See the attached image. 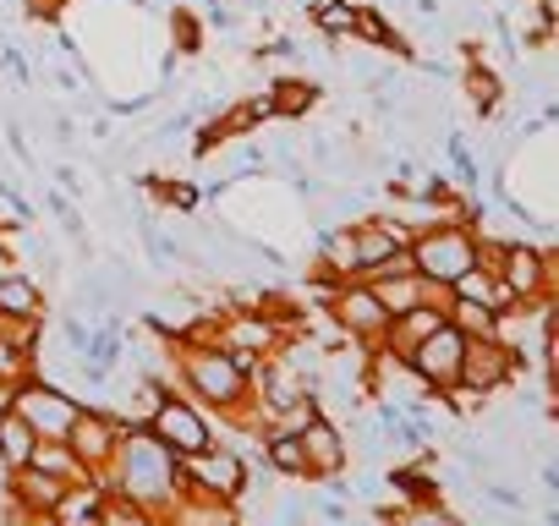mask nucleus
I'll return each instance as SVG.
<instances>
[{
  "mask_svg": "<svg viewBox=\"0 0 559 526\" xmlns=\"http://www.w3.org/2000/svg\"><path fill=\"white\" fill-rule=\"evenodd\" d=\"M461 351H466V335H461L450 319H439L428 335H417V340L406 346L401 368H406V379H412L417 390L444 395V390L461 384Z\"/></svg>",
  "mask_w": 559,
  "mask_h": 526,
  "instance_id": "1",
  "label": "nucleus"
},
{
  "mask_svg": "<svg viewBox=\"0 0 559 526\" xmlns=\"http://www.w3.org/2000/svg\"><path fill=\"white\" fill-rule=\"evenodd\" d=\"M170 28H176V45L181 50H198V23L187 12H170Z\"/></svg>",
  "mask_w": 559,
  "mask_h": 526,
  "instance_id": "19",
  "label": "nucleus"
},
{
  "mask_svg": "<svg viewBox=\"0 0 559 526\" xmlns=\"http://www.w3.org/2000/svg\"><path fill=\"white\" fill-rule=\"evenodd\" d=\"M50 83H56L61 94H78V72H50Z\"/></svg>",
  "mask_w": 559,
  "mask_h": 526,
  "instance_id": "22",
  "label": "nucleus"
},
{
  "mask_svg": "<svg viewBox=\"0 0 559 526\" xmlns=\"http://www.w3.org/2000/svg\"><path fill=\"white\" fill-rule=\"evenodd\" d=\"M121 439H127V428H121L105 406H83V411L72 417V428H67L72 455H78V461H83V471H88V477H99V482H105V471H110V461H116Z\"/></svg>",
  "mask_w": 559,
  "mask_h": 526,
  "instance_id": "7",
  "label": "nucleus"
},
{
  "mask_svg": "<svg viewBox=\"0 0 559 526\" xmlns=\"http://www.w3.org/2000/svg\"><path fill=\"white\" fill-rule=\"evenodd\" d=\"M230 138H225V127L219 121H198V138H192V159H209L214 148H225Z\"/></svg>",
  "mask_w": 559,
  "mask_h": 526,
  "instance_id": "15",
  "label": "nucleus"
},
{
  "mask_svg": "<svg viewBox=\"0 0 559 526\" xmlns=\"http://www.w3.org/2000/svg\"><path fill=\"white\" fill-rule=\"evenodd\" d=\"M297 439H302V455H308V482H341L346 477V433L335 428V417H324V411H313L302 428H297Z\"/></svg>",
  "mask_w": 559,
  "mask_h": 526,
  "instance_id": "8",
  "label": "nucleus"
},
{
  "mask_svg": "<svg viewBox=\"0 0 559 526\" xmlns=\"http://www.w3.org/2000/svg\"><path fill=\"white\" fill-rule=\"evenodd\" d=\"M444 154H450V165H455V181L472 192V187H477V159H472L466 138H461V132H444Z\"/></svg>",
  "mask_w": 559,
  "mask_h": 526,
  "instance_id": "14",
  "label": "nucleus"
},
{
  "mask_svg": "<svg viewBox=\"0 0 559 526\" xmlns=\"http://www.w3.org/2000/svg\"><path fill=\"white\" fill-rule=\"evenodd\" d=\"M165 450H176V455H198V450H209L214 444V422H209V411L198 406V401H187V395H159V406L148 411V422H143Z\"/></svg>",
  "mask_w": 559,
  "mask_h": 526,
  "instance_id": "6",
  "label": "nucleus"
},
{
  "mask_svg": "<svg viewBox=\"0 0 559 526\" xmlns=\"http://www.w3.org/2000/svg\"><path fill=\"white\" fill-rule=\"evenodd\" d=\"M466 94H472V105H477L483 116H499V77H493L483 61L466 67Z\"/></svg>",
  "mask_w": 559,
  "mask_h": 526,
  "instance_id": "13",
  "label": "nucleus"
},
{
  "mask_svg": "<svg viewBox=\"0 0 559 526\" xmlns=\"http://www.w3.org/2000/svg\"><path fill=\"white\" fill-rule=\"evenodd\" d=\"M493 275L504 280V291L515 302H543L554 297V252L548 247H532V241H499L493 252Z\"/></svg>",
  "mask_w": 559,
  "mask_h": 526,
  "instance_id": "4",
  "label": "nucleus"
},
{
  "mask_svg": "<svg viewBox=\"0 0 559 526\" xmlns=\"http://www.w3.org/2000/svg\"><path fill=\"white\" fill-rule=\"evenodd\" d=\"M12 395H17V384H12V379H0V417L12 411Z\"/></svg>",
  "mask_w": 559,
  "mask_h": 526,
  "instance_id": "23",
  "label": "nucleus"
},
{
  "mask_svg": "<svg viewBox=\"0 0 559 526\" xmlns=\"http://www.w3.org/2000/svg\"><path fill=\"white\" fill-rule=\"evenodd\" d=\"M357 12H362V7H357V0H319V7H308V17H313V28H319L324 39H335V45L357 34Z\"/></svg>",
  "mask_w": 559,
  "mask_h": 526,
  "instance_id": "12",
  "label": "nucleus"
},
{
  "mask_svg": "<svg viewBox=\"0 0 559 526\" xmlns=\"http://www.w3.org/2000/svg\"><path fill=\"white\" fill-rule=\"evenodd\" d=\"M34 444H39V433L17 417V411H7V417H0V471H23L28 461H34Z\"/></svg>",
  "mask_w": 559,
  "mask_h": 526,
  "instance_id": "11",
  "label": "nucleus"
},
{
  "mask_svg": "<svg viewBox=\"0 0 559 526\" xmlns=\"http://www.w3.org/2000/svg\"><path fill=\"white\" fill-rule=\"evenodd\" d=\"M181 493H209V499H241L247 488V455L236 444H209L198 455H181Z\"/></svg>",
  "mask_w": 559,
  "mask_h": 526,
  "instance_id": "3",
  "label": "nucleus"
},
{
  "mask_svg": "<svg viewBox=\"0 0 559 526\" xmlns=\"http://www.w3.org/2000/svg\"><path fill=\"white\" fill-rule=\"evenodd\" d=\"M0 319H45V286L23 263L12 275H0Z\"/></svg>",
  "mask_w": 559,
  "mask_h": 526,
  "instance_id": "10",
  "label": "nucleus"
},
{
  "mask_svg": "<svg viewBox=\"0 0 559 526\" xmlns=\"http://www.w3.org/2000/svg\"><path fill=\"white\" fill-rule=\"evenodd\" d=\"M12 411H17L39 439H67V428H72V417L83 411V401H78L72 390H61V384H50V379L28 373V379H17Z\"/></svg>",
  "mask_w": 559,
  "mask_h": 526,
  "instance_id": "5",
  "label": "nucleus"
},
{
  "mask_svg": "<svg viewBox=\"0 0 559 526\" xmlns=\"http://www.w3.org/2000/svg\"><path fill=\"white\" fill-rule=\"evenodd\" d=\"M313 510H308V499H280V510H274V521H308Z\"/></svg>",
  "mask_w": 559,
  "mask_h": 526,
  "instance_id": "20",
  "label": "nucleus"
},
{
  "mask_svg": "<svg viewBox=\"0 0 559 526\" xmlns=\"http://www.w3.org/2000/svg\"><path fill=\"white\" fill-rule=\"evenodd\" d=\"M252 176H269V154H263L258 143H247V148H241V159H236V176H230V187H236V181H252Z\"/></svg>",
  "mask_w": 559,
  "mask_h": 526,
  "instance_id": "16",
  "label": "nucleus"
},
{
  "mask_svg": "<svg viewBox=\"0 0 559 526\" xmlns=\"http://www.w3.org/2000/svg\"><path fill=\"white\" fill-rule=\"evenodd\" d=\"M88 335H94V330H88L78 313H61V340H67V351H72V357H83V351H88Z\"/></svg>",
  "mask_w": 559,
  "mask_h": 526,
  "instance_id": "17",
  "label": "nucleus"
},
{
  "mask_svg": "<svg viewBox=\"0 0 559 526\" xmlns=\"http://www.w3.org/2000/svg\"><path fill=\"white\" fill-rule=\"evenodd\" d=\"M50 176L61 181V192H67V198H83V192H88V181H83V170H78V165H56Z\"/></svg>",
  "mask_w": 559,
  "mask_h": 526,
  "instance_id": "18",
  "label": "nucleus"
},
{
  "mask_svg": "<svg viewBox=\"0 0 559 526\" xmlns=\"http://www.w3.org/2000/svg\"><path fill=\"white\" fill-rule=\"evenodd\" d=\"M324 313L335 319V330H341L346 340H357V346H368V351H379V340H384V330H390V313H384V302L373 297L368 280H341V286H330V291H324Z\"/></svg>",
  "mask_w": 559,
  "mask_h": 526,
  "instance_id": "2",
  "label": "nucleus"
},
{
  "mask_svg": "<svg viewBox=\"0 0 559 526\" xmlns=\"http://www.w3.org/2000/svg\"><path fill=\"white\" fill-rule=\"evenodd\" d=\"M319 99H324V83H313V77H302V72L269 83V110H274V121H297V116L319 110Z\"/></svg>",
  "mask_w": 559,
  "mask_h": 526,
  "instance_id": "9",
  "label": "nucleus"
},
{
  "mask_svg": "<svg viewBox=\"0 0 559 526\" xmlns=\"http://www.w3.org/2000/svg\"><path fill=\"white\" fill-rule=\"evenodd\" d=\"M56 138H61V143H78V121H72V116H56Z\"/></svg>",
  "mask_w": 559,
  "mask_h": 526,
  "instance_id": "21",
  "label": "nucleus"
}]
</instances>
